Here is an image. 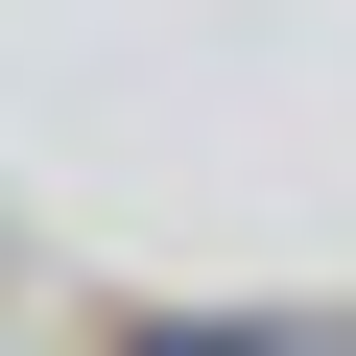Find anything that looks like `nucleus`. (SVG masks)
<instances>
[{"instance_id":"1","label":"nucleus","mask_w":356,"mask_h":356,"mask_svg":"<svg viewBox=\"0 0 356 356\" xmlns=\"http://www.w3.org/2000/svg\"><path fill=\"white\" fill-rule=\"evenodd\" d=\"M143 356H285V332H143Z\"/></svg>"}]
</instances>
